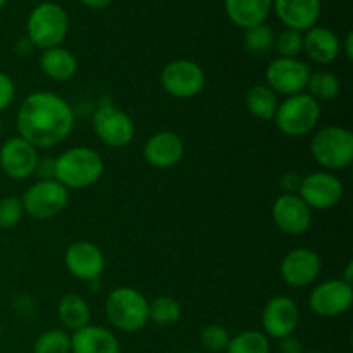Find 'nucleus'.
Listing matches in <instances>:
<instances>
[{"label":"nucleus","mask_w":353,"mask_h":353,"mask_svg":"<svg viewBox=\"0 0 353 353\" xmlns=\"http://www.w3.org/2000/svg\"><path fill=\"white\" fill-rule=\"evenodd\" d=\"M93 131L102 143L112 148H123L134 138V123L124 110L110 102H102L92 117Z\"/></svg>","instance_id":"8"},{"label":"nucleus","mask_w":353,"mask_h":353,"mask_svg":"<svg viewBox=\"0 0 353 353\" xmlns=\"http://www.w3.org/2000/svg\"><path fill=\"white\" fill-rule=\"evenodd\" d=\"M272 9L288 30L303 33L317 26L321 17V0H272Z\"/></svg>","instance_id":"19"},{"label":"nucleus","mask_w":353,"mask_h":353,"mask_svg":"<svg viewBox=\"0 0 353 353\" xmlns=\"http://www.w3.org/2000/svg\"><path fill=\"white\" fill-rule=\"evenodd\" d=\"M274 31L268 24H259V26L247 28L243 31V45L250 54H268L274 47Z\"/></svg>","instance_id":"29"},{"label":"nucleus","mask_w":353,"mask_h":353,"mask_svg":"<svg viewBox=\"0 0 353 353\" xmlns=\"http://www.w3.org/2000/svg\"><path fill=\"white\" fill-rule=\"evenodd\" d=\"M74 110L54 92H33L16 114L17 133L34 148H52L68 140L74 130Z\"/></svg>","instance_id":"1"},{"label":"nucleus","mask_w":353,"mask_h":353,"mask_svg":"<svg viewBox=\"0 0 353 353\" xmlns=\"http://www.w3.org/2000/svg\"><path fill=\"white\" fill-rule=\"evenodd\" d=\"M296 195L305 202L310 210H330L341 202L345 186L333 172L317 171L300 179Z\"/></svg>","instance_id":"10"},{"label":"nucleus","mask_w":353,"mask_h":353,"mask_svg":"<svg viewBox=\"0 0 353 353\" xmlns=\"http://www.w3.org/2000/svg\"><path fill=\"white\" fill-rule=\"evenodd\" d=\"M14 97H16V85L12 78L0 71V112H3L12 103Z\"/></svg>","instance_id":"34"},{"label":"nucleus","mask_w":353,"mask_h":353,"mask_svg":"<svg viewBox=\"0 0 353 353\" xmlns=\"http://www.w3.org/2000/svg\"><path fill=\"white\" fill-rule=\"evenodd\" d=\"M323 262L321 257L307 247L290 250L279 264V276L292 288H307L319 278Z\"/></svg>","instance_id":"14"},{"label":"nucleus","mask_w":353,"mask_h":353,"mask_svg":"<svg viewBox=\"0 0 353 353\" xmlns=\"http://www.w3.org/2000/svg\"><path fill=\"white\" fill-rule=\"evenodd\" d=\"M57 316L65 330L78 331L90 324L92 309H90L88 302L81 295H78V293H68V295H64L59 300Z\"/></svg>","instance_id":"24"},{"label":"nucleus","mask_w":353,"mask_h":353,"mask_svg":"<svg viewBox=\"0 0 353 353\" xmlns=\"http://www.w3.org/2000/svg\"><path fill=\"white\" fill-rule=\"evenodd\" d=\"M40 155L30 141L17 137L9 138L0 147V168L7 178L14 181H23L37 172Z\"/></svg>","instance_id":"13"},{"label":"nucleus","mask_w":353,"mask_h":353,"mask_svg":"<svg viewBox=\"0 0 353 353\" xmlns=\"http://www.w3.org/2000/svg\"><path fill=\"white\" fill-rule=\"evenodd\" d=\"M40 68L54 81H69L78 71V61L68 48L54 47L41 52Z\"/></svg>","instance_id":"23"},{"label":"nucleus","mask_w":353,"mask_h":353,"mask_svg":"<svg viewBox=\"0 0 353 353\" xmlns=\"http://www.w3.org/2000/svg\"><path fill=\"white\" fill-rule=\"evenodd\" d=\"M81 2L85 3V6L88 7V9L100 10V9H105V7H109L112 0H81Z\"/></svg>","instance_id":"39"},{"label":"nucleus","mask_w":353,"mask_h":353,"mask_svg":"<svg viewBox=\"0 0 353 353\" xmlns=\"http://www.w3.org/2000/svg\"><path fill=\"white\" fill-rule=\"evenodd\" d=\"M2 130H3V123H2V119H0V134H2Z\"/></svg>","instance_id":"43"},{"label":"nucleus","mask_w":353,"mask_h":353,"mask_svg":"<svg viewBox=\"0 0 353 353\" xmlns=\"http://www.w3.org/2000/svg\"><path fill=\"white\" fill-rule=\"evenodd\" d=\"M353 303V286L341 278L327 279L314 286L309 296V307L319 317L333 319L343 316Z\"/></svg>","instance_id":"12"},{"label":"nucleus","mask_w":353,"mask_h":353,"mask_svg":"<svg viewBox=\"0 0 353 353\" xmlns=\"http://www.w3.org/2000/svg\"><path fill=\"white\" fill-rule=\"evenodd\" d=\"M300 324V309L290 296L278 295L269 300L262 310L264 334L272 340L293 336Z\"/></svg>","instance_id":"16"},{"label":"nucleus","mask_w":353,"mask_h":353,"mask_svg":"<svg viewBox=\"0 0 353 353\" xmlns=\"http://www.w3.org/2000/svg\"><path fill=\"white\" fill-rule=\"evenodd\" d=\"M303 52L316 64H333L341 52V41L330 28L314 26L303 34Z\"/></svg>","instance_id":"21"},{"label":"nucleus","mask_w":353,"mask_h":353,"mask_svg":"<svg viewBox=\"0 0 353 353\" xmlns=\"http://www.w3.org/2000/svg\"><path fill=\"white\" fill-rule=\"evenodd\" d=\"M71 353H121V343L107 327L88 324L72 331Z\"/></svg>","instance_id":"20"},{"label":"nucleus","mask_w":353,"mask_h":353,"mask_svg":"<svg viewBox=\"0 0 353 353\" xmlns=\"http://www.w3.org/2000/svg\"><path fill=\"white\" fill-rule=\"evenodd\" d=\"M302 341L296 340L295 336H288L279 340V353H303Z\"/></svg>","instance_id":"35"},{"label":"nucleus","mask_w":353,"mask_h":353,"mask_svg":"<svg viewBox=\"0 0 353 353\" xmlns=\"http://www.w3.org/2000/svg\"><path fill=\"white\" fill-rule=\"evenodd\" d=\"M341 279H343V281H347L348 285H352V279H353V262H348L347 269H345V276Z\"/></svg>","instance_id":"40"},{"label":"nucleus","mask_w":353,"mask_h":353,"mask_svg":"<svg viewBox=\"0 0 353 353\" xmlns=\"http://www.w3.org/2000/svg\"><path fill=\"white\" fill-rule=\"evenodd\" d=\"M6 3H7V0H0V9H3V7H6Z\"/></svg>","instance_id":"41"},{"label":"nucleus","mask_w":353,"mask_h":353,"mask_svg":"<svg viewBox=\"0 0 353 353\" xmlns=\"http://www.w3.org/2000/svg\"><path fill=\"white\" fill-rule=\"evenodd\" d=\"M102 155L90 147H72L62 152L54 164V179L68 190H85L103 174Z\"/></svg>","instance_id":"2"},{"label":"nucleus","mask_w":353,"mask_h":353,"mask_svg":"<svg viewBox=\"0 0 353 353\" xmlns=\"http://www.w3.org/2000/svg\"><path fill=\"white\" fill-rule=\"evenodd\" d=\"M321 119V103L309 93L285 97L274 114V123L290 138L307 137L316 130Z\"/></svg>","instance_id":"6"},{"label":"nucleus","mask_w":353,"mask_h":353,"mask_svg":"<svg viewBox=\"0 0 353 353\" xmlns=\"http://www.w3.org/2000/svg\"><path fill=\"white\" fill-rule=\"evenodd\" d=\"M69 31L68 12L55 2H43L31 10L26 23L28 40L34 47L47 48L61 47Z\"/></svg>","instance_id":"5"},{"label":"nucleus","mask_w":353,"mask_h":353,"mask_svg":"<svg viewBox=\"0 0 353 353\" xmlns=\"http://www.w3.org/2000/svg\"><path fill=\"white\" fill-rule=\"evenodd\" d=\"M272 221L281 233L300 236L312 226V210L296 193H283L272 203Z\"/></svg>","instance_id":"15"},{"label":"nucleus","mask_w":353,"mask_h":353,"mask_svg":"<svg viewBox=\"0 0 353 353\" xmlns=\"http://www.w3.org/2000/svg\"><path fill=\"white\" fill-rule=\"evenodd\" d=\"M23 203H21L19 196H3L0 199V228L9 230L16 224L21 223L23 219Z\"/></svg>","instance_id":"33"},{"label":"nucleus","mask_w":353,"mask_h":353,"mask_svg":"<svg viewBox=\"0 0 353 353\" xmlns=\"http://www.w3.org/2000/svg\"><path fill=\"white\" fill-rule=\"evenodd\" d=\"M300 176H296L295 172H288L281 178V185L285 188V193H295L299 192V185H300Z\"/></svg>","instance_id":"36"},{"label":"nucleus","mask_w":353,"mask_h":353,"mask_svg":"<svg viewBox=\"0 0 353 353\" xmlns=\"http://www.w3.org/2000/svg\"><path fill=\"white\" fill-rule=\"evenodd\" d=\"M105 314L116 330L138 333L148 323V300L137 288L119 286L107 295Z\"/></svg>","instance_id":"3"},{"label":"nucleus","mask_w":353,"mask_h":353,"mask_svg":"<svg viewBox=\"0 0 353 353\" xmlns=\"http://www.w3.org/2000/svg\"><path fill=\"white\" fill-rule=\"evenodd\" d=\"M161 85L164 92L174 99H193L205 86V72L196 62L188 59H176L162 69Z\"/></svg>","instance_id":"9"},{"label":"nucleus","mask_w":353,"mask_h":353,"mask_svg":"<svg viewBox=\"0 0 353 353\" xmlns=\"http://www.w3.org/2000/svg\"><path fill=\"white\" fill-rule=\"evenodd\" d=\"M224 10L236 26L247 30L265 23L272 10V0H224Z\"/></svg>","instance_id":"22"},{"label":"nucleus","mask_w":353,"mask_h":353,"mask_svg":"<svg viewBox=\"0 0 353 353\" xmlns=\"http://www.w3.org/2000/svg\"><path fill=\"white\" fill-rule=\"evenodd\" d=\"M231 340L230 331L221 324H209L200 333V341L207 353H219L226 350L228 343Z\"/></svg>","instance_id":"31"},{"label":"nucleus","mask_w":353,"mask_h":353,"mask_svg":"<svg viewBox=\"0 0 353 353\" xmlns=\"http://www.w3.org/2000/svg\"><path fill=\"white\" fill-rule=\"evenodd\" d=\"M226 353H271L269 338L262 331H241L231 336Z\"/></svg>","instance_id":"27"},{"label":"nucleus","mask_w":353,"mask_h":353,"mask_svg":"<svg viewBox=\"0 0 353 353\" xmlns=\"http://www.w3.org/2000/svg\"><path fill=\"white\" fill-rule=\"evenodd\" d=\"M305 90H309V95L317 102H331L340 95L341 85L334 72L321 69V71L310 72Z\"/></svg>","instance_id":"26"},{"label":"nucleus","mask_w":353,"mask_h":353,"mask_svg":"<svg viewBox=\"0 0 353 353\" xmlns=\"http://www.w3.org/2000/svg\"><path fill=\"white\" fill-rule=\"evenodd\" d=\"M310 72V65L299 57H276L265 69V85L276 95H299L305 92Z\"/></svg>","instance_id":"11"},{"label":"nucleus","mask_w":353,"mask_h":353,"mask_svg":"<svg viewBox=\"0 0 353 353\" xmlns=\"http://www.w3.org/2000/svg\"><path fill=\"white\" fill-rule=\"evenodd\" d=\"M186 353H207V352H186Z\"/></svg>","instance_id":"44"},{"label":"nucleus","mask_w":353,"mask_h":353,"mask_svg":"<svg viewBox=\"0 0 353 353\" xmlns=\"http://www.w3.org/2000/svg\"><path fill=\"white\" fill-rule=\"evenodd\" d=\"M181 305L172 296H157L148 302V321L157 326H172L181 319Z\"/></svg>","instance_id":"28"},{"label":"nucleus","mask_w":353,"mask_h":353,"mask_svg":"<svg viewBox=\"0 0 353 353\" xmlns=\"http://www.w3.org/2000/svg\"><path fill=\"white\" fill-rule=\"evenodd\" d=\"M64 264L76 279L93 283L102 276L105 269V257L95 243L79 240L72 241L68 247L64 254Z\"/></svg>","instance_id":"17"},{"label":"nucleus","mask_w":353,"mask_h":353,"mask_svg":"<svg viewBox=\"0 0 353 353\" xmlns=\"http://www.w3.org/2000/svg\"><path fill=\"white\" fill-rule=\"evenodd\" d=\"M33 50H34V45L28 40V37L19 38V40H17V43H16V54L17 55H21V57H28V55H30Z\"/></svg>","instance_id":"37"},{"label":"nucleus","mask_w":353,"mask_h":353,"mask_svg":"<svg viewBox=\"0 0 353 353\" xmlns=\"http://www.w3.org/2000/svg\"><path fill=\"white\" fill-rule=\"evenodd\" d=\"M33 353H71V334L64 330H48L34 340Z\"/></svg>","instance_id":"30"},{"label":"nucleus","mask_w":353,"mask_h":353,"mask_svg":"<svg viewBox=\"0 0 353 353\" xmlns=\"http://www.w3.org/2000/svg\"><path fill=\"white\" fill-rule=\"evenodd\" d=\"M274 47L279 57H299L303 52V33L286 28L276 37Z\"/></svg>","instance_id":"32"},{"label":"nucleus","mask_w":353,"mask_h":353,"mask_svg":"<svg viewBox=\"0 0 353 353\" xmlns=\"http://www.w3.org/2000/svg\"><path fill=\"white\" fill-rule=\"evenodd\" d=\"M341 50H343V54L347 55L348 61H352L353 59V33H347V37H345L343 43H341Z\"/></svg>","instance_id":"38"},{"label":"nucleus","mask_w":353,"mask_h":353,"mask_svg":"<svg viewBox=\"0 0 353 353\" xmlns=\"http://www.w3.org/2000/svg\"><path fill=\"white\" fill-rule=\"evenodd\" d=\"M303 353H323L321 350H309V352H303Z\"/></svg>","instance_id":"42"},{"label":"nucleus","mask_w":353,"mask_h":353,"mask_svg":"<svg viewBox=\"0 0 353 353\" xmlns=\"http://www.w3.org/2000/svg\"><path fill=\"white\" fill-rule=\"evenodd\" d=\"M245 105H247L248 112L257 119L271 121L274 119V114L279 105L278 95L268 85H254L247 92Z\"/></svg>","instance_id":"25"},{"label":"nucleus","mask_w":353,"mask_h":353,"mask_svg":"<svg viewBox=\"0 0 353 353\" xmlns=\"http://www.w3.org/2000/svg\"><path fill=\"white\" fill-rule=\"evenodd\" d=\"M21 203L33 219H54L68 207L69 190L57 179H38L23 193Z\"/></svg>","instance_id":"7"},{"label":"nucleus","mask_w":353,"mask_h":353,"mask_svg":"<svg viewBox=\"0 0 353 353\" xmlns=\"http://www.w3.org/2000/svg\"><path fill=\"white\" fill-rule=\"evenodd\" d=\"M185 155V143L174 131H159L152 134L143 147V157L152 168L169 169L179 164Z\"/></svg>","instance_id":"18"},{"label":"nucleus","mask_w":353,"mask_h":353,"mask_svg":"<svg viewBox=\"0 0 353 353\" xmlns=\"http://www.w3.org/2000/svg\"><path fill=\"white\" fill-rule=\"evenodd\" d=\"M310 154L321 168L330 172L350 168L353 162L352 131L336 124L321 128L317 133L312 134Z\"/></svg>","instance_id":"4"}]
</instances>
